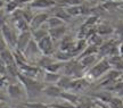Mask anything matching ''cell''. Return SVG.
<instances>
[{
  "label": "cell",
  "instance_id": "6da1fadb",
  "mask_svg": "<svg viewBox=\"0 0 123 108\" xmlns=\"http://www.w3.org/2000/svg\"><path fill=\"white\" fill-rule=\"evenodd\" d=\"M17 78L21 81L23 86L25 88L27 97L34 98V97H37L39 93L43 92V89L46 85H44L42 82H39V81H37L35 78L26 76V75H24V74H22V73L18 74Z\"/></svg>",
  "mask_w": 123,
  "mask_h": 108
},
{
  "label": "cell",
  "instance_id": "7a4b0ae2",
  "mask_svg": "<svg viewBox=\"0 0 123 108\" xmlns=\"http://www.w3.org/2000/svg\"><path fill=\"white\" fill-rule=\"evenodd\" d=\"M111 69H112V66H111L108 59L104 58V59L99 60L98 63H96L91 68L88 69L87 76H89L90 78H93V80H97V78H100L101 76H104Z\"/></svg>",
  "mask_w": 123,
  "mask_h": 108
},
{
  "label": "cell",
  "instance_id": "3957f363",
  "mask_svg": "<svg viewBox=\"0 0 123 108\" xmlns=\"http://www.w3.org/2000/svg\"><path fill=\"white\" fill-rule=\"evenodd\" d=\"M64 73L65 75L72 76L74 78H82V73L84 72V68L82 67V65L80 64V61L78 59H71V60L66 61L64 64Z\"/></svg>",
  "mask_w": 123,
  "mask_h": 108
},
{
  "label": "cell",
  "instance_id": "277c9868",
  "mask_svg": "<svg viewBox=\"0 0 123 108\" xmlns=\"http://www.w3.org/2000/svg\"><path fill=\"white\" fill-rule=\"evenodd\" d=\"M1 34L4 35V38L7 41L8 46H10V47H13V48H16L18 34L15 32L14 29H12L8 24H4V25L1 26Z\"/></svg>",
  "mask_w": 123,
  "mask_h": 108
},
{
  "label": "cell",
  "instance_id": "5b68a950",
  "mask_svg": "<svg viewBox=\"0 0 123 108\" xmlns=\"http://www.w3.org/2000/svg\"><path fill=\"white\" fill-rule=\"evenodd\" d=\"M104 56H114V55H120L119 52V46L116 40H110L107 42L103 43L100 47H99V52Z\"/></svg>",
  "mask_w": 123,
  "mask_h": 108
},
{
  "label": "cell",
  "instance_id": "8992f818",
  "mask_svg": "<svg viewBox=\"0 0 123 108\" xmlns=\"http://www.w3.org/2000/svg\"><path fill=\"white\" fill-rule=\"evenodd\" d=\"M38 46H39V49L42 55L50 56V55H54L56 52L55 47H54V40L49 36V34L47 36H44L43 39L40 40L38 42Z\"/></svg>",
  "mask_w": 123,
  "mask_h": 108
},
{
  "label": "cell",
  "instance_id": "52a82bcc",
  "mask_svg": "<svg viewBox=\"0 0 123 108\" xmlns=\"http://www.w3.org/2000/svg\"><path fill=\"white\" fill-rule=\"evenodd\" d=\"M7 95L12 98V99H21L24 96L26 95L25 88L23 86V84L21 83H12L7 86Z\"/></svg>",
  "mask_w": 123,
  "mask_h": 108
},
{
  "label": "cell",
  "instance_id": "ba28073f",
  "mask_svg": "<svg viewBox=\"0 0 123 108\" xmlns=\"http://www.w3.org/2000/svg\"><path fill=\"white\" fill-rule=\"evenodd\" d=\"M23 54L25 55V57L27 58V60H30V58H39L41 57V51L39 49V46H38V42L35 41L33 38L31 39V41L29 42L27 47L25 48V50L23 51Z\"/></svg>",
  "mask_w": 123,
  "mask_h": 108
},
{
  "label": "cell",
  "instance_id": "9c48e42d",
  "mask_svg": "<svg viewBox=\"0 0 123 108\" xmlns=\"http://www.w3.org/2000/svg\"><path fill=\"white\" fill-rule=\"evenodd\" d=\"M49 15L47 13H40L34 15V17L32 18L30 23V31H34L37 29H40L42 26L46 25V23L48 21Z\"/></svg>",
  "mask_w": 123,
  "mask_h": 108
},
{
  "label": "cell",
  "instance_id": "30bf717a",
  "mask_svg": "<svg viewBox=\"0 0 123 108\" xmlns=\"http://www.w3.org/2000/svg\"><path fill=\"white\" fill-rule=\"evenodd\" d=\"M32 39V32L31 31H24V32H21L18 34L17 38V43H16V50H19V51H24L25 48L27 47L29 42Z\"/></svg>",
  "mask_w": 123,
  "mask_h": 108
},
{
  "label": "cell",
  "instance_id": "8fae6325",
  "mask_svg": "<svg viewBox=\"0 0 123 108\" xmlns=\"http://www.w3.org/2000/svg\"><path fill=\"white\" fill-rule=\"evenodd\" d=\"M66 33V26L62 25L58 27H53V29H49L48 30V34L49 36L54 40V41H57V40H62L65 36Z\"/></svg>",
  "mask_w": 123,
  "mask_h": 108
},
{
  "label": "cell",
  "instance_id": "7c38bea8",
  "mask_svg": "<svg viewBox=\"0 0 123 108\" xmlns=\"http://www.w3.org/2000/svg\"><path fill=\"white\" fill-rule=\"evenodd\" d=\"M74 47H75V41L73 40V38H72L71 35H65V36L61 40V47H59V50H63V51H70V52L73 54Z\"/></svg>",
  "mask_w": 123,
  "mask_h": 108
},
{
  "label": "cell",
  "instance_id": "4fadbf2b",
  "mask_svg": "<svg viewBox=\"0 0 123 108\" xmlns=\"http://www.w3.org/2000/svg\"><path fill=\"white\" fill-rule=\"evenodd\" d=\"M57 5V1L55 0H33L31 4H29L30 8H51Z\"/></svg>",
  "mask_w": 123,
  "mask_h": 108
},
{
  "label": "cell",
  "instance_id": "5bb4252c",
  "mask_svg": "<svg viewBox=\"0 0 123 108\" xmlns=\"http://www.w3.org/2000/svg\"><path fill=\"white\" fill-rule=\"evenodd\" d=\"M73 81H74V78L68 76V75H62L56 84H57L63 91H70Z\"/></svg>",
  "mask_w": 123,
  "mask_h": 108
},
{
  "label": "cell",
  "instance_id": "9a60e30c",
  "mask_svg": "<svg viewBox=\"0 0 123 108\" xmlns=\"http://www.w3.org/2000/svg\"><path fill=\"white\" fill-rule=\"evenodd\" d=\"M0 59L4 63L6 66H9V65H15V58H14V52L10 51L8 48L5 49L2 51H0Z\"/></svg>",
  "mask_w": 123,
  "mask_h": 108
},
{
  "label": "cell",
  "instance_id": "2e32d148",
  "mask_svg": "<svg viewBox=\"0 0 123 108\" xmlns=\"http://www.w3.org/2000/svg\"><path fill=\"white\" fill-rule=\"evenodd\" d=\"M19 72L24 75H26V76H30V78H34L38 73L40 72V68L38 66H33V65H30V64H26L22 66V67H19Z\"/></svg>",
  "mask_w": 123,
  "mask_h": 108
},
{
  "label": "cell",
  "instance_id": "e0dca14e",
  "mask_svg": "<svg viewBox=\"0 0 123 108\" xmlns=\"http://www.w3.org/2000/svg\"><path fill=\"white\" fill-rule=\"evenodd\" d=\"M43 92L48 96V97H51V98H59L62 95V92H63V90H62L57 84H56V85H55V84H50V85H48V86H44Z\"/></svg>",
  "mask_w": 123,
  "mask_h": 108
},
{
  "label": "cell",
  "instance_id": "ac0fdd59",
  "mask_svg": "<svg viewBox=\"0 0 123 108\" xmlns=\"http://www.w3.org/2000/svg\"><path fill=\"white\" fill-rule=\"evenodd\" d=\"M112 68L117 69L120 72H123V56L121 55H114V56H111L108 58Z\"/></svg>",
  "mask_w": 123,
  "mask_h": 108
},
{
  "label": "cell",
  "instance_id": "d6986e66",
  "mask_svg": "<svg viewBox=\"0 0 123 108\" xmlns=\"http://www.w3.org/2000/svg\"><path fill=\"white\" fill-rule=\"evenodd\" d=\"M54 58L57 61H62V63H66V61L71 60L74 58V55L70 51H63V50H58L54 54Z\"/></svg>",
  "mask_w": 123,
  "mask_h": 108
},
{
  "label": "cell",
  "instance_id": "ffe728a7",
  "mask_svg": "<svg viewBox=\"0 0 123 108\" xmlns=\"http://www.w3.org/2000/svg\"><path fill=\"white\" fill-rule=\"evenodd\" d=\"M59 98L62 100H65V101L71 102V104H73V105H78V102H79V100H80L79 96L73 93V92H70V91H63Z\"/></svg>",
  "mask_w": 123,
  "mask_h": 108
},
{
  "label": "cell",
  "instance_id": "44dd1931",
  "mask_svg": "<svg viewBox=\"0 0 123 108\" xmlns=\"http://www.w3.org/2000/svg\"><path fill=\"white\" fill-rule=\"evenodd\" d=\"M80 61V64L82 65V67L84 69H89L91 68L93 64L96 63V55H90V56H86V57H82L78 59Z\"/></svg>",
  "mask_w": 123,
  "mask_h": 108
},
{
  "label": "cell",
  "instance_id": "7402d4cb",
  "mask_svg": "<svg viewBox=\"0 0 123 108\" xmlns=\"http://www.w3.org/2000/svg\"><path fill=\"white\" fill-rule=\"evenodd\" d=\"M106 89L108 91H113V92H116L117 95L122 96L123 97V81L121 78L116 80L115 82H113L112 84H110L108 86H106Z\"/></svg>",
  "mask_w": 123,
  "mask_h": 108
},
{
  "label": "cell",
  "instance_id": "603a6c76",
  "mask_svg": "<svg viewBox=\"0 0 123 108\" xmlns=\"http://www.w3.org/2000/svg\"><path fill=\"white\" fill-rule=\"evenodd\" d=\"M89 84V82L86 80V78H74V81L72 83V86H71L70 91H80L84 89L86 86Z\"/></svg>",
  "mask_w": 123,
  "mask_h": 108
},
{
  "label": "cell",
  "instance_id": "cb8c5ba5",
  "mask_svg": "<svg viewBox=\"0 0 123 108\" xmlns=\"http://www.w3.org/2000/svg\"><path fill=\"white\" fill-rule=\"evenodd\" d=\"M113 32H114V27H112L111 25L105 24V23L96 26V33L101 35V36H103V35H110V34H112Z\"/></svg>",
  "mask_w": 123,
  "mask_h": 108
},
{
  "label": "cell",
  "instance_id": "d4e9b609",
  "mask_svg": "<svg viewBox=\"0 0 123 108\" xmlns=\"http://www.w3.org/2000/svg\"><path fill=\"white\" fill-rule=\"evenodd\" d=\"M32 32V38L37 41V42H39L41 39H43L44 36H47L48 35V27H40V29H37L34 31H31Z\"/></svg>",
  "mask_w": 123,
  "mask_h": 108
},
{
  "label": "cell",
  "instance_id": "484cf974",
  "mask_svg": "<svg viewBox=\"0 0 123 108\" xmlns=\"http://www.w3.org/2000/svg\"><path fill=\"white\" fill-rule=\"evenodd\" d=\"M99 52V47H97V46H93V44H88L87 47L84 48V50L81 54H80V56L76 58V59H80V58H82V57H86V56H90V55H97Z\"/></svg>",
  "mask_w": 123,
  "mask_h": 108
},
{
  "label": "cell",
  "instance_id": "4316f807",
  "mask_svg": "<svg viewBox=\"0 0 123 108\" xmlns=\"http://www.w3.org/2000/svg\"><path fill=\"white\" fill-rule=\"evenodd\" d=\"M56 60L54 57H50V56H46V55H42V56L40 57L39 59H38V66L41 67V68H46V67H48L50 64H53L54 61Z\"/></svg>",
  "mask_w": 123,
  "mask_h": 108
},
{
  "label": "cell",
  "instance_id": "83f0119b",
  "mask_svg": "<svg viewBox=\"0 0 123 108\" xmlns=\"http://www.w3.org/2000/svg\"><path fill=\"white\" fill-rule=\"evenodd\" d=\"M95 98L99 100V101H103V102H105V104H110L112 98H113V96L111 92L108 91H100V92H98L96 95L93 96Z\"/></svg>",
  "mask_w": 123,
  "mask_h": 108
},
{
  "label": "cell",
  "instance_id": "f1b7e54d",
  "mask_svg": "<svg viewBox=\"0 0 123 108\" xmlns=\"http://www.w3.org/2000/svg\"><path fill=\"white\" fill-rule=\"evenodd\" d=\"M46 25L48 26V30L49 29H53V27H58V26L62 25H65V22L61 19V18L56 17V16H53V17H49Z\"/></svg>",
  "mask_w": 123,
  "mask_h": 108
},
{
  "label": "cell",
  "instance_id": "f546056e",
  "mask_svg": "<svg viewBox=\"0 0 123 108\" xmlns=\"http://www.w3.org/2000/svg\"><path fill=\"white\" fill-rule=\"evenodd\" d=\"M87 43H88V40L86 39H79V41L75 43L74 50H73V55L74 57L78 55V54H81V52L84 50V48L87 47Z\"/></svg>",
  "mask_w": 123,
  "mask_h": 108
},
{
  "label": "cell",
  "instance_id": "4dcf8cb0",
  "mask_svg": "<svg viewBox=\"0 0 123 108\" xmlns=\"http://www.w3.org/2000/svg\"><path fill=\"white\" fill-rule=\"evenodd\" d=\"M54 16H56V17L61 18V19H63L64 22L70 21V19H71L70 14L67 13V12H66V9L63 8V7H59V8H57V10H55Z\"/></svg>",
  "mask_w": 123,
  "mask_h": 108
},
{
  "label": "cell",
  "instance_id": "1f68e13d",
  "mask_svg": "<svg viewBox=\"0 0 123 108\" xmlns=\"http://www.w3.org/2000/svg\"><path fill=\"white\" fill-rule=\"evenodd\" d=\"M61 75L58 73H51V72H46L43 76V81L47 83H57Z\"/></svg>",
  "mask_w": 123,
  "mask_h": 108
},
{
  "label": "cell",
  "instance_id": "d6a6232c",
  "mask_svg": "<svg viewBox=\"0 0 123 108\" xmlns=\"http://www.w3.org/2000/svg\"><path fill=\"white\" fill-rule=\"evenodd\" d=\"M15 26H16V27H17V30H19L21 32H24V31H30V24H29L24 18L16 19V21H15Z\"/></svg>",
  "mask_w": 123,
  "mask_h": 108
},
{
  "label": "cell",
  "instance_id": "836d02e7",
  "mask_svg": "<svg viewBox=\"0 0 123 108\" xmlns=\"http://www.w3.org/2000/svg\"><path fill=\"white\" fill-rule=\"evenodd\" d=\"M88 42H89V44H93V46H97V47H100L101 44L104 43V41H103L101 35L95 33V34H92L90 38H88Z\"/></svg>",
  "mask_w": 123,
  "mask_h": 108
},
{
  "label": "cell",
  "instance_id": "e575fe53",
  "mask_svg": "<svg viewBox=\"0 0 123 108\" xmlns=\"http://www.w3.org/2000/svg\"><path fill=\"white\" fill-rule=\"evenodd\" d=\"M18 6H19V2H18L17 0H10V1L7 2V5H6V12L13 14L15 10L18 9Z\"/></svg>",
  "mask_w": 123,
  "mask_h": 108
},
{
  "label": "cell",
  "instance_id": "d590c367",
  "mask_svg": "<svg viewBox=\"0 0 123 108\" xmlns=\"http://www.w3.org/2000/svg\"><path fill=\"white\" fill-rule=\"evenodd\" d=\"M50 107H54V108H76V105H73V104H71V102H67L65 100H63L62 102L50 105Z\"/></svg>",
  "mask_w": 123,
  "mask_h": 108
},
{
  "label": "cell",
  "instance_id": "8d00e7d4",
  "mask_svg": "<svg viewBox=\"0 0 123 108\" xmlns=\"http://www.w3.org/2000/svg\"><path fill=\"white\" fill-rule=\"evenodd\" d=\"M110 105L113 108H122L123 106V99L120 98V97H113L112 100H111Z\"/></svg>",
  "mask_w": 123,
  "mask_h": 108
},
{
  "label": "cell",
  "instance_id": "74e56055",
  "mask_svg": "<svg viewBox=\"0 0 123 108\" xmlns=\"http://www.w3.org/2000/svg\"><path fill=\"white\" fill-rule=\"evenodd\" d=\"M22 17L30 24L31 21H32V18L34 17V15L32 14V12H31L30 9L26 8V9H22Z\"/></svg>",
  "mask_w": 123,
  "mask_h": 108
},
{
  "label": "cell",
  "instance_id": "f35d334b",
  "mask_svg": "<svg viewBox=\"0 0 123 108\" xmlns=\"http://www.w3.org/2000/svg\"><path fill=\"white\" fill-rule=\"evenodd\" d=\"M24 106L26 108H49L48 105L42 104V102H35V101H32V102H25Z\"/></svg>",
  "mask_w": 123,
  "mask_h": 108
},
{
  "label": "cell",
  "instance_id": "ab89813d",
  "mask_svg": "<svg viewBox=\"0 0 123 108\" xmlns=\"http://www.w3.org/2000/svg\"><path fill=\"white\" fill-rule=\"evenodd\" d=\"M119 6V2L117 1H114V0H107L105 4L103 5V7L106 9V10H110V9H114Z\"/></svg>",
  "mask_w": 123,
  "mask_h": 108
},
{
  "label": "cell",
  "instance_id": "60d3db41",
  "mask_svg": "<svg viewBox=\"0 0 123 108\" xmlns=\"http://www.w3.org/2000/svg\"><path fill=\"white\" fill-rule=\"evenodd\" d=\"M97 22H98V17L97 16H89L86 22H84V25L87 26H96Z\"/></svg>",
  "mask_w": 123,
  "mask_h": 108
},
{
  "label": "cell",
  "instance_id": "b9f144b4",
  "mask_svg": "<svg viewBox=\"0 0 123 108\" xmlns=\"http://www.w3.org/2000/svg\"><path fill=\"white\" fill-rule=\"evenodd\" d=\"M114 32H115V34L117 35V36L123 38V22H120L119 24L115 26Z\"/></svg>",
  "mask_w": 123,
  "mask_h": 108
},
{
  "label": "cell",
  "instance_id": "7bdbcfd3",
  "mask_svg": "<svg viewBox=\"0 0 123 108\" xmlns=\"http://www.w3.org/2000/svg\"><path fill=\"white\" fill-rule=\"evenodd\" d=\"M61 4L66 6H78L82 4V0H63Z\"/></svg>",
  "mask_w": 123,
  "mask_h": 108
},
{
  "label": "cell",
  "instance_id": "ee69618b",
  "mask_svg": "<svg viewBox=\"0 0 123 108\" xmlns=\"http://www.w3.org/2000/svg\"><path fill=\"white\" fill-rule=\"evenodd\" d=\"M7 48H8V43H7V41L5 40L4 35L0 33V51H2L5 49H7Z\"/></svg>",
  "mask_w": 123,
  "mask_h": 108
},
{
  "label": "cell",
  "instance_id": "f6af8a7d",
  "mask_svg": "<svg viewBox=\"0 0 123 108\" xmlns=\"http://www.w3.org/2000/svg\"><path fill=\"white\" fill-rule=\"evenodd\" d=\"M6 24V14L2 8H0V26Z\"/></svg>",
  "mask_w": 123,
  "mask_h": 108
},
{
  "label": "cell",
  "instance_id": "bcb514c9",
  "mask_svg": "<svg viewBox=\"0 0 123 108\" xmlns=\"http://www.w3.org/2000/svg\"><path fill=\"white\" fill-rule=\"evenodd\" d=\"M6 82H7V76L6 74L0 73V88H4L6 85Z\"/></svg>",
  "mask_w": 123,
  "mask_h": 108
},
{
  "label": "cell",
  "instance_id": "7dc6e473",
  "mask_svg": "<svg viewBox=\"0 0 123 108\" xmlns=\"http://www.w3.org/2000/svg\"><path fill=\"white\" fill-rule=\"evenodd\" d=\"M0 73L6 74V75H7V68H6V65H5L1 60H0Z\"/></svg>",
  "mask_w": 123,
  "mask_h": 108
},
{
  "label": "cell",
  "instance_id": "c3c4849f",
  "mask_svg": "<svg viewBox=\"0 0 123 108\" xmlns=\"http://www.w3.org/2000/svg\"><path fill=\"white\" fill-rule=\"evenodd\" d=\"M0 101H7V96L2 91H0Z\"/></svg>",
  "mask_w": 123,
  "mask_h": 108
},
{
  "label": "cell",
  "instance_id": "681fc988",
  "mask_svg": "<svg viewBox=\"0 0 123 108\" xmlns=\"http://www.w3.org/2000/svg\"><path fill=\"white\" fill-rule=\"evenodd\" d=\"M18 2H19V5L21 4H31L33 0H17Z\"/></svg>",
  "mask_w": 123,
  "mask_h": 108
},
{
  "label": "cell",
  "instance_id": "f907efd6",
  "mask_svg": "<svg viewBox=\"0 0 123 108\" xmlns=\"http://www.w3.org/2000/svg\"><path fill=\"white\" fill-rule=\"evenodd\" d=\"M0 108H9L6 104V101H0Z\"/></svg>",
  "mask_w": 123,
  "mask_h": 108
},
{
  "label": "cell",
  "instance_id": "816d5d0a",
  "mask_svg": "<svg viewBox=\"0 0 123 108\" xmlns=\"http://www.w3.org/2000/svg\"><path fill=\"white\" fill-rule=\"evenodd\" d=\"M119 52H120L121 56H123V43H121L119 46Z\"/></svg>",
  "mask_w": 123,
  "mask_h": 108
},
{
  "label": "cell",
  "instance_id": "f5cc1de1",
  "mask_svg": "<svg viewBox=\"0 0 123 108\" xmlns=\"http://www.w3.org/2000/svg\"><path fill=\"white\" fill-rule=\"evenodd\" d=\"M2 7V1H0V8Z\"/></svg>",
  "mask_w": 123,
  "mask_h": 108
},
{
  "label": "cell",
  "instance_id": "db71d44e",
  "mask_svg": "<svg viewBox=\"0 0 123 108\" xmlns=\"http://www.w3.org/2000/svg\"><path fill=\"white\" fill-rule=\"evenodd\" d=\"M121 78V80L123 81V73H122V75H121V78Z\"/></svg>",
  "mask_w": 123,
  "mask_h": 108
},
{
  "label": "cell",
  "instance_id": "11a10c76",
  "mask_svg": "<svg viewBox=\"0 0 123 108\" xmlns=\"http://www.w3.org/2000/svg\"><path fill=\"white\" fill-rule=\"evenodd\" d=\"M114 1H120V0H114Z\"/></svg>",
  "mask_w": 123,
  "mask_h": 108
},
{
  "label": "cell",
  "instance_id": "9f6ffc18",
  "mask_svg": "<svg viewBox=\"0 0 123 108\" xmlns=\"http://www.w3.org/2000/svg\"><path fill=\"white\" fill-rule=\"evenodd\" d=\"M49 108H54V107H50V106H49Z\"/></svg>",
  "mask_w": 123,
  "mask_h": 108
},
{
  "label": "cell",
  "instance_id": "6f0895ef",
  "mask_svg": "<svg viewBox=\"0 0 123 108\" xmlns=\"http://www.w3.org/2000/svg\"><path fill=\"white\" fill-rule=\"evenodd\" d=\"M0 1H2V0H0Z\"/></svg>",
  "mask_w": 123,
  "mask_h": 108
},
{
  "label": "cell",
  "instance_id": "680465c9",
  "mask_svg": "<svg viewBox=\"0 0 123 108\" xmlns=\"http://www.w3.org/2000/svg\"><path fill=\"white\" fill-rule=\"evenodd\" d=\"M122 108H123V106H122Z\"/></svg>",
  "mask_w": 123,
  "mask_h": 108
},
{
  "label": "cell",
  "instance_id": "91938a15",
  "mask_svg": "<svg viewBox=\"0 0 123 108\" xmlns=\"http://www.w3.org/2000/svg\"><path fill=\"white\" fill-rule=\"evenodd\" d=\"M122 1H123V0H122Z\"/></svg>",
  "mask_w": 123,
  "mask_h": 108
}]
</instances>
